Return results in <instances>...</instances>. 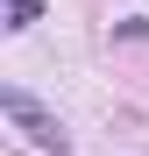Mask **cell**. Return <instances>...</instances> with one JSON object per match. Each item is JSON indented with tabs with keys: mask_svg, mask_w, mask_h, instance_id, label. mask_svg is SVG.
Here are the masks:
<instances>
[{
	"mask_svg": "<svg viewBox=\"0 0 149 156\" xmlns=\"http://www.w3.org/2000/svg\"><path fill=\"white\" fill-rule=\"evenodd\" d=\"M0 114H7V121H14V128H21V135H29L36 149H57V156L71 149V135H64V121H57V114H43V107H36L29 92H14V85H7V92H0Z\"/></svg>",
	"mask_w": 149,
	"mask_h": 156,
	"instance_id": "obj_1",
	"label": "cell"
},
{
	"mask_svg": "<svg viewBox=\"0 0 149 156\" xmlns=\"http://www.w3.org/2000/svg\"><path fill=\"white\" fill-rule=\"evenodd\" d=\"M36 14H43V0H7V29H36Z\"/></svg>",
	"mask_w": 149,
	"mask_h": 156,
	"instance_id": "obj_2",
	"label": "cell"
}]
</instances>
